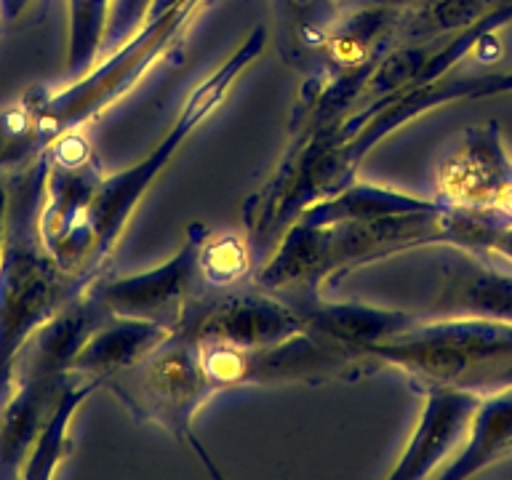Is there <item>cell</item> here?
<instances>
[{
  "label": "cell",
  "instance_id": "cell-1",
  "mask_svg": "<svg viewBox=\"0 0 512 480\" xmlns=\"http://www.w3.org/2000/svg\"><path fill=\"white\" fill-rule=\"evenodd\" d=\"M6 179V230L0 248V403L8 395L24 344L43 323L88 286L64 272L48 254L38 230L46 158L40 155Z\"/></svg>",
  "mask_w": 512,
  "mask_h": 480
},
{
  "label": "cell",
  "instance_id": "cell-2",
  "mask_svg": "<svg viewBox=\"0 0 512 480\" xmlns=\"http://www.w3.org/2000/svg\"><path fill=\"white\" fill-rule=\"evenodd\" d=\"M451 243V208L390 216L376 222L310 224L294 219L280 232L278 246L262 270L256 286L288 294H320L328 280L344 278L363 264L382 262L395 254L422 246Z\"/></svg>",
  "mask_w": 512,
  "mask_h": 480
},
{
  "label": "cell",
  "instance_id": "cell-3",
  "mask_svg": "<svg viewBox=\"0 0 512 480\" xmlns=\"http://www.w3.org/2000/svg\"><path fill=\"white\" fill-rule=\"evenodd\" d=\"M267 46V27H254L248 32L243 43L216 67L208 78H203L192 88L190 96L176 112L174 123L168 134L158 142V147L134 163L131 168L104 174L99 187H96L91 206L86 214V275L91 280L102 275L110 264V256L115 246L126 232V224L131 222L136 206L142 203L152 182L163 174V168L176 158L182 144L214 115L230 94L232 83L251 67V64L264 54Z\"/></svg>",
  "mask_w": 512,
  "mask_h": 480
},
{
  "label": "cell",
  "instance_id": "cell-4",
  "mask_svg": "<svg viewBox=\"0 0 512 480\" xmlns=\"http://www.w3.org/2000/svg\"><path fill=\"white\" fill-rule=\"evenodd\" d=\"M200 366L216 392L232 387H280V384L358 382L382 371L384 363L366 350H355L307 328L280 342L238 350L224 344H198Z\"/></svg>",
  "mask_w": 512,
  "mask_h": 480
},
{
  "label": "cell",
  "instance_id": "cell-5",
  "mask_svg": "<svg viewBox=\"0 0 512 480\" xmlns=\"http://www.w3.org/2000/svg\"><path fill=\"white\" fill-rule=\"evenodd\" d=\"M384 368H398L416 390L424 384L475 387L480 376L512 355V323L488 318L416 320L371 347Z\"/></svg>",
  "mask_w": 512,
  "mask_h": 480
},
{
  "label": "cell",
  "instance_id": "cell-6",
  "mask_svg": "<svg viewBox=\"0 0 512 480\" xmlns=\"http://www.w3.org/2000/svg\"><path fill=\"white\" fill-rule=\"evenodd\" d=\"M107 390L134 419L158 424L171 438L187 443L200 456V462L216 472L192 430L195 414L216 395L200 366V347L195 339L182 331H171L134 368L107 382Z\"/></svg>",
  "mask_w": 512,
  "mask_h": 480
},
{
  "label": "cell",
  "instance_id": "cell-7",
  "mask_svg": "<svg viewBox=\"0 0 512 480\" xmlns=\"http://www.w3.org/2000/svg\"><path fill=\"white\" fill-rule=\"evenodd\" d=\"M46 179L40 198V240L64 272L91 283L86 275V214L104 166L86 128L67 131L43 152Z\"/></svg>",
  "mask_w": 512,
  "mask_h": 480
},
{
  "label": "cell",
  "instance_id": "cell-8",
  "mask_svg": "<svg viewBox=\"0 0 512 480\" xmlns=\"http://www.w3.org/2000/svg\"><path fill=\"white\" fill-rule=\"evenodd\" d=\"M171 331H182L198 344L254 350L302 331V320L283 296L256 283H243L195 296Z\"/></svg>",
  "mask_w": 512,
  "mask_h": 480
},
{
  "label": "cell",
  "instance_id": "cell-9",
  "mask_svg": "<svg viewBox=\"0 0 512 480\" xmlns=\"http://www.w3.org/2000/svg\"><path fill=\"white\" fill-rule=\"evenodd\" d=\"M203 232V224H190L179 251L152 270L134 275H110L104 270L88 283L91 294L115 315L155 320L174 328L184 307L206 291L198 270V246Z\"/></svg>",
  "mask_w": 512,
  "mask_h": 480
},
{
  "label": "cell",
  "instance_id": "cell-10",
  "mask_svg": "<svg viewBox=\"0 0 512 480\" xmlns=\"http://www.w3.org/2000/svg\"><path fill=\"white\" fill-rule=\"evenodd\" d=\"M424 406L403 454L387 472L390 480H424L443 470L470 438L472 419L483 392L459 384H424L419 387Z\"/></svg>",
  "mask_w": 512,
  "mask_h": 480
},
{
  "label": "cell",
  "instance_id": "cell-11",
  "mask_svg": "<svg viewBox=\"0 0 512 480\" xmlns=\"http://www.w3.org/2000/svg\"><path fill=\"white\" fill-rule=\"evenodd\" d=\"M512 182V158L496 120L470 126L459 144L438 163L435 184L440 203L486 211Z\"/></svg>",
  "mask_w": 512,
  "mask_h": 480
},
{
  "label": "cell",
  "instance_id": "cell-12",
  "mask_svg": "<svg viewBox=\"0 0 512 480\" xmlns=\"http://www.w3.org/2000/svg\"><path fill=\"white\" fill-rule=\"evenodd\" d=\"M435 307L446 312V318L512 323V264L496 256L443 246Z\"/></svg>",
  "mask_w": 512,
  "mask_h": 480
},
{
  "label": "cell",
  "instance_id": "cell-13",
  "mask_svg": "<svg viewBox=\"0 0 512 480\" xmlns=\"http://www.w3.org/2000/svg\"><path fill=\"white\" fill-rule=\"evenodd\" d=\"M283 299L299 312L302 328L366 352L419 320L406 310H387V307L358 302H331L320 294H288Z\"/></svg>",
  "mask_w": 512,
  "mask_h": 480
},
{
  "label": "cell",
  "instance_id": "cell-14",
  "mask_svg": "<svg viewBox=\"0 0 512 480\" xmlns=\"http://www.w3.org/2000/svg\"><path fill=\"white\" fill-rule=\"evenodd\" d=\"M168 334L171 328L163 323L110 312L88 334L86 342L80 344L78 355L72 358V371L107 387V382L126 374L128 368H134Z\"/></svg>",
  "mask_w": 512,
  "mask_h": 480
},
{
  "label": "cell",
  "instance_id": "cell-15",
  "mask_svg": "<svg viewBox=\"0 0 512 480\" xmlns=\"http://www.w3.org/2000/svg\"><path fill=\"white\" fill-rule=\"evenodd\" d=\"M438 198H416L408 192L392 190V187H376L366 182H350L334 195L312 203L296 216L310 224H331V222H376V219H390V216L419 214V211H435L440 208Z\"/></svg>",
  "mask_w": 512,
  "mask_h": 480
},
{
  "label": "cell",
  "instance_id": "cell-16",
  "mask_svg": "<svg viewBox=\"0 0 512 480\" xmlns=\"http://www.w3.org/2000/svg\"><path fill=\"white\" fill-rule=\"evenodd\" d=\"M512 451V384L483 392L462 451L438 472L443 480H467Z\"/></svg>",
  "mask_w": 512,
  "mask_h": 480
},
{
  "label": "cell",
  "instance_id": "cell-17",
  "mask_svg": "<svg viewBox=\"0 0 512 480\" xmlns=\"http://www.w3.org/2000/svg\"><path fill=\"white\" fill-rule=\"evenodd\" d=\"M347 0H275L280 51L304 75L318 62V51Z\"/></svg>",
  "mask_w": 512,
  "mask_h": 480
},
{
  "label": "cell",
  "instance_id": "cell-18",
  "mask_svg": "<svg viewBox=\"0 0 512 480\" xmlns=\"http://www.w3.org/2000/svg\"><path fill=\"white\" fill-rule=\"evenodd\" d=\"M96 390H102V384H96L94 379L75 374L67 384V390L56 403L54 414L48 416V422L43 424L38 440L32 443L27 462H24L19 478L24 480H46L54 478L59 464L70 454V427L72 419L78 414V408L86 403Z\"/></svg>",
  "mask_w": 512,
  "mask_h": 480
},
{
  "label": "cell",
  "instance_id": "cell-19",
  "mask_svg": "<svg viewBox=\"0 0 512 480\" xmlns=\"http://www.w3.org/2000/svg\"><path fill=\"white\" fill-rule=\"evenodd\" d=\"M198 270L206 291L243 286L251 275V243L238 232H211L206 227L198 246Z\"/></svg>",
  "mask_w": 512,
  "mask_h": 480
},
{
  "label": "cell",
  "instance_id": "cell-20",
  "mask_svg": "<svg viewBox=\"0 0 512 480\" xmlns=\"http://www.w3.org/2000/svg\"><path fill=\"white\" fill-rule=\"evenodd\" d=\"M112 0H67V78H78L102 54Z\"/></svg>",
  "mask_w": 512,
  "mask_h": 480
},
{
  "label": "cell",
  "instance_id": "cell-21",
  "mask_svg": "<svg viewBox=\"0 0 512 480\" xmlns=\"http://www.w3.org/2000/svg\"><path fill=\"white\" fill-rule=\"evenodd\" d=\"M512 94V70L491 72V75H443L427 88L432 107H446L454 102H472L486 96Z\"/></svg>",
  "mask_w": 512,
  "mask_h": 480
},
{
  "label": "cell",
  "instance_id": "cell-22",
  "mask_svg": "<svg viewBox=\"0 0 512 480\" xmlns=\"http://www.w3.org/2000/svg\"><path fill=\"white\" fill-rule=\"evenodd\" d=\"M155 0H112L110 3V19H107V32H104L102 54H110L112 48H118L123 40H128L144 19L150 16Z\"/></svg>",
  "mask_w": 512,
  "mask_h": 480
},
{
  "label": "cell",
  "instance_id": "cell-23",
  "mask_svg": "<svg viewBox=\"0 0 512 480\" xmlns=\"http://www.w3.org/2000/svg\"><path fill=\"white\" fill-rule=\"evenodd\" d=\"M483 254L496 256V259H504V262L512 264V222H504L502 216L496 214V222L491 224Z\"/></svg>",
  "mask_w": 512,
  "mask_h": 480
},
{
  "label": "cell",
  "instance_id": "cell-24",
  "mask_svg": "<svg viewBox=\"0 0 512 480\" xmlns=\"http://www.w3.org/2000/svg\"><path fill=\"white\" fill-rule=\"evenodd\" d=\"M32 6V0H0V22L14 24Z\"/></svg>",
  "mask_w": 512,
  "mask_h": 480
},
{
  "label": "cell",
  "instance_id": "cell-25",
  "mask_svg": "<svg viewBox=\"0 0 512 480\" xmlns=\"http://www.w3.org/2000/svg\"><path fill=\"white\" fill-rule=\"evenodd\" d=\"M488 211H494V214L502 216L504 222H512V182H510V187H507V190H504L502 195L496 198V203L488 208Z\"/></svg>",
  "mask_w": 512,
  "mask_h": 480
},
{
  "label": "cell",
  "instance_id": "cell-26",
  "mask_svg": "<svg viewBox=\"0 0 512 480\" xmlns=\"http://www.w3.org/2000/svg\"><path fill=\"white\" fill-rule=\"evenodd\" d=\"M496 3H502V0H496Z\"/></svg>",
  "mask_w": 512,
  "mask_h": 480
}]
</instances>
